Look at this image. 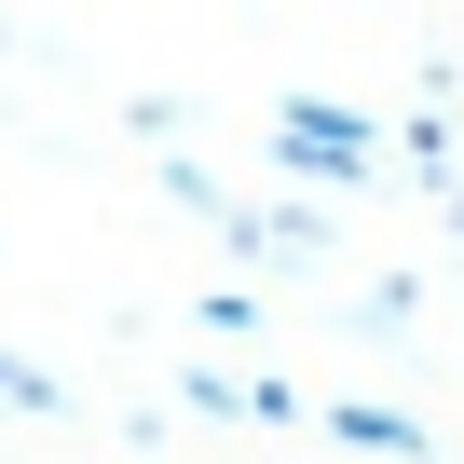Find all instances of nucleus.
Masks as SVG:
<instances>
[{
    "mask_svg": "<svg viewBox=\"0 0 464 464\" xmlns=\"http://www.w3.org/2000/svg\"><path fill=\"white\" fill-rule=\"evenodd\" d=\"M0 410H55V382H42L28 355H0Z\"/></svg>",
    "mask_w": 464,
    "mask_h": 464,
    "instance_id": "7ed1b4c3",
    "label": "nucleus"
},
{
    "mask_svg": "<svg viewBox=\"0 0 464 464\" xmlns=\"http://www.w3.org/2000/svg\"><path fill=\"white\" fill-rule=\"evenodd\" d=\"M274 150H287V164H314V178H369V123H355V110H314V96H287V110H274Z\"/></svg>",
    "mask_w": 464,
    "mask_h": 464,
    "instance_id": "f257e3e1",
    "label": "nucleus"
},
{
    "mask_svg": "<svg viewBox=\"0 0 464 464\" xmlns=\"http://www.w3.org/2000/svg\"><path fill=\"white\" fill-rule=\"evenodd\" d=\"M342 437H355V450H396V464L423 450V423H396V410H342Z\"/></svg>",
    "mask_w": 464,
    "mask_h": 464,
    "instance_id": "f03ea898",
    "label": "nucleus"
}]
</instances>
